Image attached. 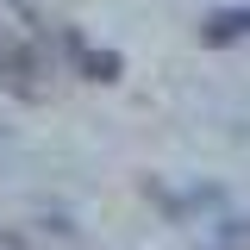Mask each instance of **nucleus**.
Masks as SVG:
<instances>
[{"label": "nucleus", "mask_w": 250, "mask_h": 250, "mask_svg": "<svg viewBox=\"0 0 250 250\" xmlns=\"http://www.w3.org/2000/svg\"><path fill=\"white\" fill-rule=\"evenodd\" d=\"M219 250H225V244H219Z\"/></svg>", "instance_id": "4"}, {"label": "nucleus", "mask_w": 250, "mask_h": 250, "mask_svg": "<svg viewBox=\"0 0 250 250\" xmlns=\"http://www.w3.org/2000/svg\"><path fill=\"white\" fill-rule=\"evenodd\" d=\"M200 38L207 44H244L250 38V6H219V13H207L200 19Z\"/></svg>", "instance_id": "2"}, {"label": "nucleus", "mask_w": 250, "mask_h": 250, "mask_svg": "<svg viewBox=\"0 0 250 250\" xmlns=\"http://www.w3.org/2000/svg\"><path fill=\"white\" fill-rule=\"evenodd\" d=\"M0 250H25V238L19 231H0Z\"/></svg>", "instance_id": "3"}, {"label": "nucleus", "mask_w": 250, "mask_h": 250, "mask_svg": "<svg viewBox=\"0 0 250 250\" xmlns=\"http://www.w3.org/2000/svg\"><path fill=\"white\" fill-rule=\"evenodd\" d=\"M62 75V25H50L31 0H0V88L44 100Z\"/></svg>", "instance_id": "1"}]
</instances>
